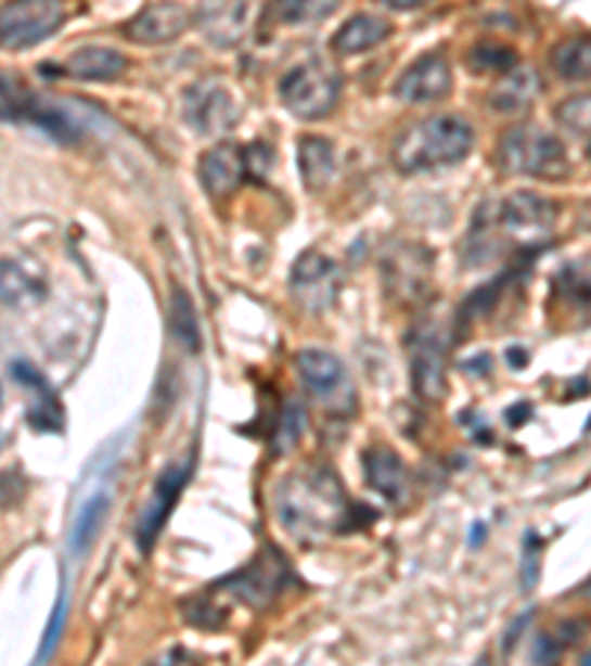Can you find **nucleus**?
<instances>
[{
	"instance_id": "f03ea898",
	"label": "nucleus",
	"mask_w": 591,
	"mask_h": 666,
	"mask_svg": "<svg viewBox=\"0 0 591 666\" xmlns=\"http://www.w3.org/2000/svg\"><path fill=\"white\" fill-rule=\"evenodd\" d=\"M473 149V128L462 116H426L399 133L394 142V166L406 176L432 172L438 166L464 161Z\"/></svg>"
},
{
	"instance_id": "4be33fe9",
	"label": "nucleus",
	"mask_w": 591,
	"mask_h": 666,
	"mask_svg": "<svg viewBox=\"0 0 591 666\" xmlns=\"http://www.w3.org/2000/svg\"><path fill=\"white\" fill-rule=\"evenodd\" d=\"M110 513V491L95 489L92 495L83 498L80 510H77L75 522H72V534H68V546H72V554H87L92 542L101 534V527L107 522Z\"/></svg>"
},
{
	"instance_id": "aec40b11",
	"label": "nucleus",
	"mask_w": 591,
	"mask_h": 666,
	"mask_svg": "<svg viewBox=\"0 0 591 666\" xmlns=\"http://www.w3.org/2000/svg\"><path fill=\"white\" fill-rule=\"evenodd\" d=\"M387 36H390V24H387L385 18L370 15V12H358V15H352V18L334 34L332 48L337 54L355 56L364 54L370 48H376L378 42H385Z\"/></svg>"
},
{
	"instance_id": "6ab92c4d",
	"label": "nucleus",
	"mask_w": 591,
	"mask_h": 666,
	"mask_svg": "<svg viewBox=\"0 0 591 666\" xmlns=\"http://www.w3.org/2000/svg\"><path fill=\"white\" fill-rule=\"evenodd\" d=\"M128 68V60L125 54H118L116 48H101V44H87L75 54L68 56L65 63V72L77 80H95V84H104V80H116L121 72Z\"/></svg>"
},
{
	"instance_id": "4c0bfd02",
	"label": "nucleus",
	"mask_w": 591,
	"mask_h": 666,
	"mask_svg": "<svg viewBox=\"0 0 591 666\" xmlns=\"http://www.w3.org/2000/svg\"><path fill=\"white\" fill-rule=\"evenodd\" d=\"M582 595H586V599H591V580L586 584V587H582Z\"/></svg>"
},
{
	"instance_id": "5701e85b",
	"label": "nucleus",
	"mask_w": 591,
	"mask_h": 666,
	"mask_svg": "<svg viewBox=\"0 0 591 666\" xmlns=\"http://www.w3.org/2000/svg\"><path fill=\"white\" fill-rule=\"evenodd\" d=\"M44 299V284L12 258H0V303L10 308H30Z\"/></svg>"
},
{
	"instance_id": "20e7f679",
	"label": "nucleus",
	"mask_w": 591,
	"mask_h": 666,
	"mask_svg": "<svg viewBox=\"0 0 591 666\" xmlns=\"http://www.w3.org/2000/svg\"><path fill=\"white\" fill-rule=\"evenodd\" d=\"M497 161L509 176L562 181L568 176V152L556 137L541 125H517L500 137Z\"/></svg>"
},
{
	"instance_id": "bb28decb",
	"label": "nucleus",
	"mask_w": 591,
	"mask_h": 666,
	"mask_svg": "<svg viewBox=\"0 0 591 666\" xmlns=\"http://www.w3.org/2000/svg\"><path fill=\"white\" fill-rule=\"evenodd\" d=\"M341 7V0H272L275 18L287 27H308L325 22Z\"/></svg>"
},
{
	"instance_id": "b1692460",
	"label": "nucleus",
	"mask_w": 591,
	"mask_h": 666,
	"mask_svg": "<svg viewBox=\"0 0 591 666\" xmlns=\"http://www.w3.org/2000/svg\"><path fill=\"white\" fill-rule=\"evenodd\" d=\"M299 172L308 190H325L334 176V145L325 137H305L299 142Z\"/></svg>"
},
{
	"instance_id": "f704fd0d",
	"label": "nucleus",
	"mask_w": 591,
	"mask_h": 666,
	"mask_svg": "<svg viewBox=\"0 0 591 666\" xmlns=\"http://www.w3.org/2000/svg\"><path fill=\"white\" fill-rule=\"evenodd\" d=\"M378 3H385L390 10H414V7H423L426 0H378Z\"/></svg>"
},
{
	"instance_id": "7ed1b4c3",
	"label": "nucleus",
	"mask_w": 591,
	"mask_h": 666,
	"mask_svg": "<svg viewBox=\"0 0 591 666\" xmlns=\"http://www.w3.org/2000/svg\"><path fill=\"white\" fill-rule=\"evenodd\" d=\"M556 217H560V208L550 198L521 190V193L503 198L497 210L485 205L476 214L473 226L485 231H500L503 241L515 249H541L553 234Z\"/></svg>"
},
{
	"instance_id": "f257e3e1",
	"label": "nucleus",
	"mask_w": 591,
	"mask_h": 666,
	"mask_svg": "<svg viewBox=\"0 0 591 666\" xmlns=\"http://www.w3.org/2000/svg\"><path fill=\"white\" fill-rule=\"evenodd\" d=\"M275 510L287 534L308 546L325 536L346 534L358 522V507L325 465H301L287 474L275 491Z\"/></svg>"
},
{
	"instance_id": "2eb2a0df",
	"label": "nucleus",
	"mask_w": 591,
	"mask_h": 666,
	"mask_svg": "<svg viewBox=\"0 0 591 666\" xmlns=\"http://www.w3.org/2000/svg\"><path fill=\"white\" fill-rule=\"evenodd\" d=\"M248 176L246 149H240L234 142H219L214 149H207L198 161V178L214 198H226L236 193V187L243 184Z\"/></svg>"
},
{
	"instance_id": "ddd939ff",
	"label": "nucleus",
	"mask_w": 591,
	"mask_h": 666,
	"mask_svg": "<svg viewBox=\"0 0 591 666\" xmlns=\"http://www.w3.org/2000/svg\"><path fill=\"white\" fill-rule=\"evenodd\" d=\"M452 89V68L450 60L438 51L417 56L402 75H399L394 95L409 104H429L450 95Z\"/></svg>"
},
{
	"instance_id": "cd10ccee",
	"label": "nucleus",
	"mask_w": 591,
	"mask_h": 666,
	"mask_svg": "<svg viewBox=\"0 0 591 666\" xmlns=\"http://www.w3.org/2000/svg\"><path fill=\"white\" fill-rule=\"evenodd\" d=\"M172 335L175 341L187 347L190 353H195L202 347V332H198V315H195V306L190 294L183 287H175L172 291Z\"/></svg>"
},
{
	"instance_id": "f3484780",
	"label": "nucleus",
	"mask_w": 591,
	"mask_h": 666,
	"mask_svg": "<svg viewBox=\"0 0 591 666\" xmlns=\"http://www.w3.org/2000/svg\"><path fill=\"white\" fill-rule=\"evenodd\" d=\"M364 471L370 489L378 491L385 501L399 503L402 498H409V486H411L409 469H406V462L399 459L397 450L390 448L367 450Z\"/></svg>"
},
{
	"instance_id": "9d476101",
	"label": "nucleus",
	"mask_w": 591,
	"mask_h": 666,
	"mask_svg": "<svg viewBox=\"0 0 591 666\" xmlns=\"http://www.w3.org/2000/svg\"><path fill=\"white\" fill-rule=\"evenodd\" d=\"M291 580V566H287L284 554H281L279 548L267 546L243 572H236V575L226 578L219 587H222L228 595H234L236 601L248 604V607L264 611Z\"/></svg>"
},
{
	"instance_id": "393cba45",
	"label": "nucleus",
	"mask_w": 591,
	"mask_h": 666,
	"mask_svg": "<svg viewBox=\"0 0 591 666\" xmlns=\"http://www.w3.org/2000/svg\"><path fill=\"white\" fill-rule=\"evenodd\" d=\"M556 75L565 80H591V36H570L550 54Z\"/></svg>"
},
{
	"instance_id": "dca6fc26",
	"label": "nucleus",
	"mask_w": 591,
	"mask_h": 666,
	"mask_svg": "<svg viewBox=\"0 0 591 666\" xmlns=\"http://www.w3.org/2000/svg\"><path fill=\"white\" fill-rule=\"evenodd\" d=\"M193 24V15L183 3L175 0H163V3H151L145 10L128 24L125 34L140 44H163L172 42Z\"/></svg>"
},
{
	"instance_id": "e433bc0d",
	"label": "nucleus",
	"mask_w": 591,
	"mask_h": 666,
	"mask_svg": "<svg viewBox=\"0 0 591 666\" xmlns=\"http://www.w3.org/2000/svg\"><path fill=\"white\" fill-rule=\"evenodd\" d=\"M509 361H512V368H524L527 364V350H521V347L509 350Z\"/></svg>"
},
{
	"instance_id": "f8f14e48",
	"label": "nucleus",
	"mask_w": 591,
	"mask_h": 666,
	"mask_svg": "<svg viewBox=\"0 0 591 666\" xmlns=\"http://www.w3.org/2000/svg\"><path fill=\"white\" fill-rule=\"evenodd\" d=\"M190 471H193V459L172 462V465H166L160 471V477L154 483V491H151L149 507L142 510L140 525H137V542H140L142 551H151V546L157 542L166 518L172 515L175 503H178L183 486L190 481Z\"/></svg>"
},
{
	"instance_id": "39448f33",
	"label": "nucleus",
	"mask_w": 591,
	"mask_h": 666,
	"mask_svg": "<svg viewBox=\"0 0 591 666\" xmlns=\"http://www.w3.org/2000/svg\"><path fill=\"white\" fill-rule=\"evenodd\" d=\"M279 95L296 119L317 121L329 116L341 99V75L325 60L311 56L281 77Z\"/></svg>"
},
{
	"instance_id": "1a4fd4ad",
	"label": "nucleus",
	"mask_w": 591,
	"mask_h": 666,
	"mask_svg": "<svg viewBox=\"0 0 591 666\" xmlns=\"http://www.w3.org/2000/svg\"><path fill=\"white\" fill-rule=\"evenodd\" d=\"M447 332L438 320H423L411 335V385L420 400L438 404L447 394Z\"/></svg>"
},
{
	"instance_id": "72a5a7b5",
	"label": "nucleus",
	"mask_w": 591,
	"mask_h": 666,
	"mask_svg": "<svg viewBox=\"0 0 591 666\" xmlns=\"http://www.w3.org/2000/svg\"><path fill=\"white\" fill-rule=\"evenodd\" d=\"M529 616H532V613H524V616H521V619H517L515 625H512V631L505 633V652H512V649H515V643H517V633L524 631V625H527V619Z\"/></svg>"
},
{
	"instance_id": "7c9ffc66",
	"label": "nucleus",
	"mask_w": 591,
	"mask_h": 666,
	"mask_svg": "<svg viewBox=\"0 0 591 666\" xmlns=\"http://www.w3.org/2000/svg\"><path fill=\"white\" fill-rule=\"evenodd\" d=\"M65 601H68L65 599V590H60V595H56V607L54 613H51V623H48V631H44L42 649H39V655H36L39 664L54 655L56 643H60V633H63V623H65Z\"/></svg>"
},
{
	"instance_id": "c85d7f7f",
	"label": "nucleus",
	"mask_w": 591,
	"mask_h": 666,
	"mask_svg": "<svg viewBox=\"0 0 591 666\" xmlns=\"http://www.w3.org/2000/svg\"><path fill=\"white\" fill-rule=\"evenodd\" d=\"M467 63L476 75H485V72H497V75H505L517 66V54L512 48L497 42H479L467 56Z\"/></svg>"
},
{
	"instance_id": "4468645a",
	"label": "nucleus",
	"mask_w": 591,
	"mask_h": 666,
	"mask_svg": "<svg viewBox=\"0 0 591 666\" xmlns=\"http://www.w3.org/2000/svg\"><path fill=\"white\" fill-rule=\"evenodd\" d=\"M252 0H202L195 10V24L216 48H234L248 30Z\"/></svg>"
},
{
	"instance_id": "423d86ee",
	"label": "nucleus",
	"mask_w": 591,
	"mask_h": 666,
	"mask_svg": "<svg viewBox=\"0 0 591 666\" xmlns=\"http://www.w3.org/2000/svg\"><path fill=\"white\" fill-rule=\"evenodd\" d=\"M296 368L311 400L329 415H352L358 394L344 361L325 350H301L296 356Z\"/></svg>"
},
{
	"instance_id": "c756f323",
	"label": "nucleus",
	"mask_w": 591,
	"mask_h": 666,
	"mask_svg": "<svg viewBox=\"0 0 591 666\" xmlns=\"http://www.w3.org/2000/svg\"><path fill=\"white\" fill-rule=\"evenodd\" d=\"M556 119L568 128V131L580 133V137H591V92L586 95H570L556 107Z\"/></svg>"
},
{
	"instance_id": "2f4dec72",
	"label": "nucleus",
	"mask_w": 591,
	"mask_h": 666,
	"mask_svg": "<svg viewBox=\"0 0 591 666\" xmlns=\"http://www.w3.org/2000/svg\"><path fill=\"white\" fill-rule=\"evenodd\" d=\"M246 161H248V176L264 178L269 166H272V161H275V154L269 152L264 142H255L252 149H246Z\"/></svg>"
},
{
	"instance_id": "9b49d317",
	"label": "nucleus",
	"mask_w": 591,
	"mask_h": 666,
	"mask_svg": "<svg viewBox=\"0 0 591 666\" xmlns=\"http://www.w3.org/2000/svg\"><path fill=\"white\" fill-rule=\"evenodd\" d=\"M293 296L305 311L323 315L337 303L341 296V270L332 258H325L320 252H305L299 261L293 264L291 273Z\"/></svg>"
},
{
	"instance_id": "473e14b6",
	"label": "nucleus",
	"mask_w": 591,
	"mask_h": 666,
	"mask_svg": "<svg viewBox=\"0 0 591 666\" xmlns=\"http://www.w3.org/2000/svg\"><path fill=\"white\" fill-rule=\"evenodd\" d=\"M562 649H565V645L556 643L550 633H541L536 640V649H532V657H536L538 664H548V661H556V657L562 655Z\"/></svg>"
},
{
	"instance_id": "58836bf2",
	"label": "nucleus",
	"mask_w": 591,
	"mask_h": 666,
	"mask_svg": "<svg viewBox=\"0 0 591 666\" xmlns=\"http://www.w3.org/2000/svg\"><path fill=\"white\" fill-rule=\"evenodd\" d=\"M582 664H591V655H586V657H582Z\"/></svg>"
},
{
	"instance_id": "a878e982",
	"label": "nucleus",
	"mask_w": 591,
	"mask_h": 666,
	"mask_svg": "<svg viewBox=\"0 0 591 666\" xmlns=\"http://www.w3.org/2000/svg\"><path fill=\"white\" fill-rule=\"evenodd\" d=\"M36 95L22 77L12 75L7 68H0V121H18L30 119L36 110Z\"/></svg>"
},
{
	"instance_id": "c9c22d12",
	"label": "nucleus",
	"mask_w": 591,
	"mask_h": 666,
	"mask_svg": "<svg viewBox=\"0 0 591 666\" xmlns=\"http://www.w3.org/2000/svg\"><path fill=\"white\" fill-rule=\"evenodd\" d=\"M527 415H529V406L521 404L515 409V412H509V415H505V418H509V421H512V424H515V426H521V424H524V418H527Z\"/></svg>"
},
{
	"instance_id": "a211bd4d",
	"label": "nucleus",
	"mask_w": 591,
	"mask_h": 666,
	"mask_svg": "<svg viewBox=\"0 0 591 666\" xmlns=\"http://www.w3.org/2000/svg\"><path fill=\"white\" fill-rule=\"evenodd\" d=\"M12 376L22 385H27L33 392V406H30V424L33 430H42V433H60L63 430V409L51 385L44 383V376L27 361H15L10 368Z\"/></svg>"
},
{
	"instance_id": "6e6552de",
	"label": "nucleus",
	"mask_w": 591,
	"mask_h": 666,
	"mask_svg": "<svg viewBox=\"0 0 591 666\" xmlns=\"http://www.w3.org/2000/svg\"><path fill=\"white\" fill-rule=\"evenodd\" d=\"M240 101L222 77H202L183 92V119L205 137H222L240 121Z\"/></svg>"
},
{
	"instance_id": "412c9836",
	"label": "nucleus",
	"mask_w": 591,
	"mask_h": 666,
	"mask_svg": "<svg viewBox=\"0 0 591 666\" xmlns=\"http://www.w3.org/2000/svg\"><path fill=\"white\" fill-rule=\"evenodd\" d=\"M538 92H541V77L536 68L515 66L500 77V84L491 89L488 101L500 113H517V110L529 107L538 99Z\"/></svg>"
},
{
	"instance_id": "0eeeda50",
	"label": "nucleus",
	"mask_w": 591,
	"mask_h": 666,
	"mask_svg": "<svg viewBox=\"0 0 591 666\" xmlns=\"http://www.w3.org/2000/svg\"><path fill=\"white\" fill-rule=\"evenodd\" d=\"M63 22V0H10L0 7V44L24 51L54 36Z\"/></svg>"
}]
</instances>
